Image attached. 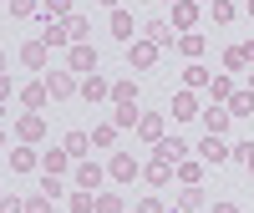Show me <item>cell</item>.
I'll list each match as a JSON object with an SVG mask.
<instances>
[{"mask_svg": "<svg viewBox=\"0 0 254 213\" xmlns=\"http://www.w3.org/2000/svg\"><path fill=\"white\" fill-rule=\"evenodd\" d=\"M178 51H183L188 61H198V56H203V36H198V31H183V36H178Z\"/></svg>", "mask_w": 254, "mask_h": 213, "instance_id": "cell-28", "label": "cell"}, {"mask_svg": "<svg viewBox=\"0 0 254 213\" xmlns=\"http://www.w3.org/2000/svg\"><path fill=\"white\" fill-rule=\"evenodd\" d=\"M71 213H97V193L76 188V193H71Z\"/></svg>", "mask_w": 254, "mask_h": 213, "instance_id": "cell-30", "label": "cell"}, {"mask_svg": "<svg viewBox=\"0 0 254 213\" xmlns=\"http://www.w3.org/2000/svg\"><path fill=\"white\" fill-rule=\"evenodd\" d=\"M0 71H5V51H0Z\"/></svg>", "mask_w": 254, "mask_h": 213, "instance_id": "cell-50", "label": "cell"}, {"mask_svg": "<svg viewBox=\"0 0 254 213\" xmlns=\"http://www.w3.org/2000/svg\"><path fill=\"white\" fill-rule=\"evenodd\" d=\"M193 5H203V0H193Z\"/></svg>", "mask_w": 254, "mask_h": 213, "instance_id": "cell-52", "label": "cell"}, {"mask_svg": "<svg viewBox=\"0 0 254 213\" xmlns=\"http://www.w3.org/2000/svg\"><path fill=\"white\" fill-rule=\"evenodd\" d=\"M0 198H5V193H0Z\"/></svg>", "mask_w": 254, "mask_h": 213, "instance_id": "cell-54", "label": "cell"}, {"mask_svg": "<svg viewBox=\"0 0 254 213\" xmlns=\"http://www.w3.org/2000/svg\"><path fill=\"white\" fill-rule=\"evenodd\" d=\"M153 153H158L163 162H183V158H188V142H183V137H168V132H163V137L153 142Z\"/></svg>", "mask_w": 254, "mask_h": 213, "instance_id": "cell-10", "label": "cell"}, {"mask_svg": "<svg viewBox=\"0 0 254 213\" xmlns=\"http://www.w3.org/2000/svg\"><path fill=\"white\" fill-rule=\"evenodd\" d=\"M0 213H26V203H20L15 193H5V198H0Z\"/></svg>", "mask_w": 254, "mask_h": 213, "instance_id": "cell-41", "label": "cell"}, {"mask_svg": "<svg viewBox=\"0 0 254 213\" xmlns=\"http://www.w3.org/2000/svg\"><path fill=\"white\" fill-rule=\"evenodd\" d=\"M208 92H214V102H219V106H224V102H229V97H234V76H229V71H219V76H214V81H208Z\"/></svg>", "mask_w": 254, "mask_h": 213, "instance_id": "cell-27", "label": "cell"}, {"mask_svg": "<svg viewBox=\"0 0 254 213\" xmlns=\"http://www.w3.org/2000/svg\"><path fill=\"white\" fill-rule=\"evenodd\" d=\"M208 81H214V71H208V66H183V87H188V92L208 87Z\"/></svg>", "mask_w": 254, "mask_h": 213, "instance_id": "cell-26", "label": "cell"}, {"mask_svg": "<svg viewBox=\"0 0 254 213\" xmlns=\"http://www.w3.org/2000/svg\"><path fill=\"white\" fill-rule=\"evenodd\" d=\"M46 92H51L56 102H66V97H76V92H81V81H76V71L56 66V71H46Z\"/></svg>", "mask_w": 254, "mask_h": 213, "instance_id": "cell-1", "label": "cell"}, {"mask_svg": "<svg viewBox=\"0 0 254 213\" xmlns=\"http://www.w3.org/2000/svg\"><path fill=\"white\" fill-rule=\"evenodd\" d=\"M97 213H122V198L117 193H97Z\"/></svg>", "mask_w": 254, "mask_h": 213, "instance_id": "cell-38", "label": "cell"}, {"mask_svg": "<svg viewBox=\"0 0 254 213\" xmlns=\"http://www.w3.org/2000/svg\"><path fill=\"white\" fill-rule=\"evenodd\" d=\"M10 15H20V20L36 15V0H10Z\"/></svg>", "mask_w": 254, "mask_h": 213, "instance_id": "cell-40", "label": "cell"}, {"mask_svg": "<svg viewBox=\"0 0 254 213\" xmlns=\"http://www.w3.org/2000/svg\"><path fill=\"white\" fill-rule=\"evenodd\" d=\"M46 61H51V46H46V41H26V46H20V66H31V71H41V66H46Z\"/></svg>", "mask_w": 254, "mask_h": 213, "instance_id": "cell-7", "label": "cell"}, {"mask_svg": "<svg viewBox=\"0 0 254 213\" xmlns=\"http://www.w3.org/2000/svg\"><path fill=\"white\" fill-rule=\"evenodd\" d=\"M10 167H15V173H36V167H41L36 147H10Z\"/></svg>", "mask_w": 254, "mask_h": 213, "instance_id": "cell-19", "label": "cell"}, {"mask_svg": "<svg viewBox=\"0 0 254 213\" xmlns=\"http://www.w3.org/2000/svg\"><path fill=\"white\" fill-rule=\"evenodd\" d=\"M137 137H142V142H158V137H163V117H158V112H142V117H137Z\"/></svg>", "mask_w": 254, "mask_h": 213, "instance_id": "cell-20", "label": "cell"}, {"mask_svg": "<svg viewBox=\"0 0 254 213\" xmlns=\"http://www.w3.org/2000/svg\"><path fill=\"white\" fill-rule=\"evenodd\" d=\"M198 112H203V106H198L193 92H178V97H173V117H178V122H193Z\"/></svg>", "mask_w": 254, "mask_h": 213, "instance_id": "cell-18", "label": "cell"}, {"mask_svg": "<svg viewBox=\"0 0 254 213\" xmlns=\"http://www.w3.org/2000/svg\"><path fill=\"white\" fill-rule=\"evenodd\" d=\"M61 147H66V153H71V158L81 162V158H87V153H92V132H81V127H71V132H66V137H61Z\"/></svg>", "mask_w": 254, "mask_h": 213, "instance_id": "cell-15", "label": "cell"}, {"mask_svg": "<svg viewBox=\"0 0 254 213\" xmlns=\"http://www.w3.org/2000/svg\"><path fill=\"white\" fill-rule=\"evenodd\" d=\"M198 158H203V162H229V158H234V147H229L224 137H214V132H203V142H198Z\"/></svg>", "mask_w": 254, "mask_h": 213, "instance_id": "cell-5", "label": "cell"}, {"mask_svg": "<svg viewBox=\"0 0 254 213\" xmlns=\"http://www.w3.org/2000/svg\"><path fill=\"white\" fill-rule=\"evenodd\" d=\"M102 5H112V10H117V5H122V0H102Z\"/></svg>", "mask_w": 254, "mask_h": 213, "instance_id": "cell-48", "label": "cell"}, {"mask_svg": "<svg viewBox=\"0 0 254 213\" xmlns=\"http://www.w3.org/2000/svg\"><path fill=\"white\" fill-rule=\"evenodd\" d=\"M71 178H76V188H87V193H97V188H102V178H107V173H102L97 162H76V167H71Z\"/></svg>", "mask_w": 254, "mask_h": 213, "instance_id": "cell-13", "label": "cell"}, {"mask_svg": "<svg viewBox=\"0 0 254 213\" xmlns=\"http://www.w3.org/2000/svg\"><path fill=\"white\" fill-rule=\"evenodd\" d=\"M137 213H163V203H158V198H142V203H137Z\"/></svg>", "mask_w": 254, "mask_h": 213, "instance_id": "cell-43", "label": "cell"}, {"mask_svg": "<svg viewBox=\"0 0 254 213\" xmlns=\"http://www.w3.org/2000/svg\"><path fill=\"white\" fill-rule=\"evenodd\" d=\"M41 193H46V198H51V203H56V198H61V193H66V183H61V178H56V173H41Z\"/></svg>", "mask_w": 254, "mask_h": 213, "instance_id": "cell-31", "label": "cell"}, {"mask_svg": "<svg viewBox=\"0 0 254 213\" xmlns=\"http://www.w3.org/2000/svg\"><path fill=\"white\" fill-rule=\"evenodd\" d=\"M117 142V127L107 122V127H97V132H92V147H112Z\"/></svg>", "mask_w": 254, "mask_h": 213, "instance_id": "cell-37", "label": "cell"}, {"mask_svg": "<svg viewBox=\"0 0 254 213\" xmlns=\"http://www.w3.org/2000/svg\"><path fill=\"white\" fill-rule=\"evenodd\" d=\"M234 158L249 167V178H254V142H239V147H234Z\"/></svg>", "mask_w": 254, "mask_h": 213, "instance_id": "cell-39", "label": "cell"}, {"mask_svg": "<svg viewBox=\"0 0 254 213\" xmlns=\"http://www.w3.org/2000/svg\"><path fill=\"white\" fill-rule=\"evenodd\" d=\"M51 102V92H46V81H31V87H20V106L26 112H41V106Z\"/></svg>", "mask_w": 254, "mask_h": 213, "instance_id": "cell-14", "label": "cell"}, {"mask_svg": "<svg viewBox=\"0 0 254 213\" xmlns=\"http://www.w3.org/2000/svg\"><path fill=\"white\" fill-rule=\"evenodd\" d=\"M214 213H239V203H214Z\"/></svg>", "mask_w": 254, "mask_h": 213, "instance_id": "cell-45", "label": "cell"}, {"mask_svg": "<svg viewBox=\"0 0 254 213\" xmlns=\"http://www.w3.org/2000/svg\"><path fill=\"white\" fill-rule=\"evenodd\" d=\"M224 106H229V117H254V92L244 87V92H234V97H229Z\"/></svg>", "mask_w": 254, "mask_h": 213, "instance_id": "cell-21", "label": "cell"}, {"mask_svg": "<svg viewBox=\"0 0 254 213\" xmlns=\"http://www.w3.org/2000/svg\"><path fill=\"white\" fill-rule=\"evenodd\" d=\"M112 106H137V81H112Z\"/></svg>", "mask_w": 254, "mask_h": 213, "instance_id": "cell-24", "label": "cell"}, {"mask_svg": "<svg viewBox=\"0 0 254 213\" xmlns=\"http://www.w3.org/2000/svg\"><path fill=\"white\" fill-rule=\"evenodd\" d=\"M249 92H254V66H249Z\"/></svg>", "mask_w": 254, "mask_h": 213, "instance_id": "cell-49", "label": "cell"}, {"mask_svg": "<svg viewBox=\"0 0 254 213\" xmlns=\"http://www.w3.org/2000/svg\"><path fill=\"white\" fill-rule=\"evenodd\" d=\"M193 20H198V5H193V0H178V5H173V31H188Z\"/></svg>", "mask_w": 254, "mask_h": 213, "instance_id": "cell-23", "label": "cell"}, {"mask_svg": "<svg viewBox=\"0 0 254 213\" xmlns=\"http://www.w3.org/2000/svg\"><path fill=\"white\" fill-rule=\"evenodd\" d=\"M41 15H56V20H66V15H71V0H41Z\"/></svg>", "mask_w": 254, "mask_h": 213, "instance_id": "cell-34", "label": "cell"}, {"mask_svg": "<svg viewBox=\"0 0 254 213\" xmlns=\"http://www.w3.org/2000/svg\"><path fill=\"white\" fill-rule=\"evenodd\" d=\"M41 41L56 51V46H71V31H66V20H56V15H41Z\"/></svg>", "mask_w": 254, "mask_h": 213, "instance_id": "cell-4", "label": "cell"}, {"mask_svg": "<svg viewBox=\"0 0 254 213\" xmlns=\"http://www.w3.org/2000/svg\"><path fill=\"white\" fill-rule=\"evenodd\" d=\"M142 178L153 183V188H163L168 178H173V162H163V158H158V162H147V167H142Z\"/></svg>", "mask_w": 254, "mask_h": 213, "instance_id": "cell-25", "label": "cell"}, {"mask_svg": "<svg viewBox=\"0 0 254 213\" xmlns=\"http://www.w3.org/2000/svg\"><path fill=\"white\" fill-rule=\"evenodd\" d=\"M76 97H81V102H112V81L92 71L87 81H81V92H76Z\"/></svg>", "mask_w": 254, "mask_h": 213, "instance_id": "cell-8", "label": "cell"}, {"mask_svg": "<svg viewBox=\"0 0 254 213\" xmlns=\"http://www.w3.org/2000/svg\"><path fill=\"white\" fill-rule=\"evenodd\" d=\"M0 102H10V76L0 71Z\"/></svg>", "mask_w": 254, "mask_h": 213, "instance_id": "cell-44", "label": "cell"}, {"mask_svg": "<svg viewBox=\"0 0 254 213\" xmlns=\"http://www.w3.org/2000/svg\"><path fill=\"white\" fill-rule=\"evenodd\" d=\"M66 31H71V46H87L92 41V20L87 15H66Z\"/></svg>", "mask_w": 254, "mask_h": 213, "instance_id": "cell-22", "label": "cell"}, {"mask_svg": "<svg viewBox=\"0 0 254 213\" xmlns=\"http://www.w3.org/2000/svg\"><path fill=\"white\" fill-rule=\"evenodd\" d=\"M244 56H249V66H254V41H249V46H244Z\"/></svg>", "mask_w": 254, "mask_h": 213, "instance_id": "cell-46", "label": "cell"}, {"mask_svg": "<svg viewBox=\"0 0 254 213\" xmlns=\"http://www.w3.org/2000/svg\"><path fill=\"white\" fill-rule=\"evenodd\" d=\"M132 31H137V20H132V10H122V5H117V10H112V36H117L122 46H127V41H132Z\"/></svg>", "mask_w": 254, "mask_h": 213, "instance_id": "cell-17", "label": "cell"}, {"mask_svg": "<svg viewBox=\"0 0 254 213\" xmlns=\"http://www.w3.org/2000/svg\"><path fill=\"white\" fill-rule=\"evenodd\" d=\"M137 106H112V127H137Z\"/></svg>", "mask_w": 254, "mask_h": 213, "instance_id": "cell-33", "label": "cell"}, {"mask_svg": "<svg viewBox=\"0 0 254 213\" xmlns=\"http://www.w3.org/2000/svg\"><path fill=\"white\" fill-rule=\"evenodd\" d=\"M127 66H132V71H147V66H158V46H153V41H127Z\"/></svg>", "mask_w": 254, "mask_h": 213, "instance_id": "cell-3", "label": "cell"}, {"mask_svg": "<svg viewBox=\"0 0 254 213\" xmlns=\"http://www.w3.org/2000/svg\"><path fill=\"white\" fill-rule=\"evenodd\" d=\"M142 36L153 41V46H168V41H173V26H168V20H158V15H147V20H142Z\"/></svg>", "mask_w": 254, "mask_h": 213, "instance_id": "cell-16", "label": "cell"}, {"mask_svg": "<svg viewBox=\"0 0 254 213\" xmlns=\"http://www.w3.org/2000/svg\"><path fill=\"white\" fill-rule=\"evenodd\" d=\"M244 66H249L244 46H229V51H224V71H244Z\"/></svg>", "mask_w": 254, "mask_h": 213, "instance_id": "cell-32", "label": "cell"}, {"mask_svg": "<svg viewBox=\"0 0 254 213\" xmlns=\"http://www.w3.org/2000/svg\"><path fill=\"white\" fill-rule=\"evenodd\" d=\"M208 5H214V20H219V26L234 20V0H208Z\"/></svg>", "mask_w": 254, "mask_h": 213, "instance_id": "cell-36", "label": "cell"}, {"mask_svg": "<svg viewBox=\"0 0 254 213\" xmlns=\"http://www.w3.org/2000/svg\"><path fill=\"white\" fill-rule=\"evenodd\" d=\"M107 178H117V183H132V178H142V167H137V158H132V153H117V158L107 162Z\"/></svg>", "mask_w": 254, "mask_h": 213, "instance_id": "cell-6", "label": "cell"}, {"mask_svg": "<svg viewBox=\"0 0 254 213\" xmlns=\"http://www.w3.org/2000/svg\"><path fill=\"white\" fill-rule=\"evenodd\" d=\"M71 162H76V158L66 153V147H46V153H41V173H56V178H61Z\"/></svg>", "mask_w": 254, "mask_h": 213, "instance_id": "cell-11", "label": "cell"}, {"mask_svg": "<svg viewBox=\"0 0 254 213\" xmlns=\"http://www.w3.org/2000/svg\"><path fill=\"white\" fill-rule=\"evenodd\" d=\"M203 132H214V137H224L229 132V122H234V117H229V106H203Z\"/></svg>", "mask_w": 254, "mask_h": 213, "instance_id": "cell-12", "label": "cell"}, {"mask_svg": "<svg viewBox=\"0 0 254 213\" xmlns=\"http://www.w3.org/2000/svg\"><path fill=\"white\" fill-rule=\"evenodd\" d=\"M66 71H76V76L97 71V46H92V41H87V46H66Z\"/></svg>", "mask_w": 254, "mask_h": 213, "instance_id": "cell-2", "label": "cell"}, {"mask_svg": "<svg viewBox=\"0 0 254 213\" xmlns=\"http://www.w3.org/2000/svg\"><path fill=\"white\" fill-rule=\"evenodd\" d=\"M26 213H51V198H46V193H41V198H31V203H26Z\"/></svg>", "mask_w": 254, "mask_h": 213, "instance_id": "cell-42", "label": "cell"}, {"mask_svg": "<svg viewBox=\"0 0 254 213\" xmlns=\"http://www.w3.org/2000/svg\"><path fill=\"white\" fill-rule=\"evenodd\" d=\"M203 208V188H183L178 193V213H198Z\"/></svg>", "mask_w": 254, "mask_h": 213, "instance_id": "cell-29", "label": "cell"}, {"mask_svg": "<svg viewBox=\"0 0 254 213\" xmlns=\"http://www.w3.org/2000/svg\"><path fill=\"white\" fill-rule=\"evenodd\" d=\"M178 178H183L188 188H198V178H203V167H198V162H188V158H183V162H178Z\"/></svg>", "mask_w": 254, "mask_h": 213, "instance_id": "cell-35", "label": "cell"}, {"mask_svg": "<svg viewBox=\"0 0 254 213\" xmlns=\"http://www.w3.org/2000/svg\"><path fill=\"white\" fill-rule=\"evenodd\" d=\"M0 153H10V147H5V127H0Z\"/></svg>", "mask_w": 254, "mask_h": 213, "instance_id": "cell-47", "label": "cell"}, {"mask_svg": "<svg viewBox=\"0 0 254 213\" xmlns=\"http://www.w3.org/2000/svg\"><path fill=\"white\" fill-rule=\"evenodd\" d=\"M173 5H178V0H173Z\"/></svg>", "mask_w": 254, "mask_h": 213, "instance_id": "cell-53", "label": "cell"}, {"mask_svg": "<svg viewBox=\"0 0 254 213\" xmlns=\"http://www.w3.org/2000/svg\"><path fill=\"white\" fill-rule=\"evenodd\" d=\"M15 137H20V142H41V137H46V117H41V112H26V117L15 122Z\"/></svg>", "mask_w": 254, "mask_h": 213, "instance_id": "cell-9", "label": "cell"}, {"mask_svg": "<svg viewBox=\"0 0 254 213\" xmlns=\"http://www.w3.org/2000/svg\"><path fill=\"white\" fill-rule=\"evenodd\" d=\"M249 20H254V0H249Z\"/></svg>", "mask_w": 254, "mask_h": 213, "instance_id": "cell-51", "label": "cell"}]
</instances>
